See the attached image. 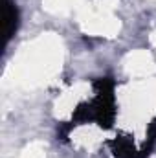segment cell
<instances>
[{"label": "cell", "instance_id": "6da1fadb", "mask_svg": "<svg viewBox=\"0 0 156 158\" xmlns=\"http://www.w3.org/2000/svg\"><path fill=\"white\" fill-rule=\"evenodd\" d=\"M17 30V9L11 0H6V37L9 39Z\"/></svg>", "mask_w": 156, "mask_h": 158}]
</instances>
